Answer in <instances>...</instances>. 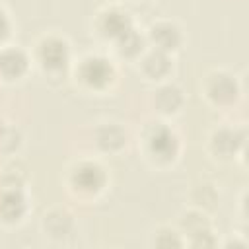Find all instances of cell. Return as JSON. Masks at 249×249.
I'll use <instances>...</instances> for the list:
<instances>
[{
	"label": "cell",
	"instance_id": "cell-1",
	"mask_svg": "<svg viewBox=\"0 0 249 249\" xmlns=\"http://www.w3.org/2000/svg\"><path fill=\"white\" fill-rule=\"evenodd\" d=\"M82 78L91 86H99L111 78V68L103 58H89L84 62Z\"/></svg>",
	"mask_w": 249,
	"mask_h": 249
},
{
	"label": "cell",
	"instance_id": "cell-2",
	"mask_svg": "<svg viewBox=\"0 0 249 249\" xmlns=\"http://www.w3.org/2000/svg\"><path fill=\"white\" fill-rule=\"evenodd\" d=\"M152 150H154V154L158 152L160 156H173L175 154V150H173V146H175V136L169 132V130H165V128H160L156 134H152Z\"/></svg>",
	"mask_w": 249,
	"mask_h": 249
},
{
	"label": "cell",
	"instance_id": "cell-3",
	"mask_svg": "<svg viewBox=\"0 0 249 249\" xmlns=\"http://www.w3.org/2000/svg\"><path fill=\"white\" fill-rule=\"evenodd\" d=\"M25 66V58L19 51H6L0 56V70L8 76H18Z\"/></svg>",
	"mask_w": 249,
	"mask_h": 249
}]
</instances>
